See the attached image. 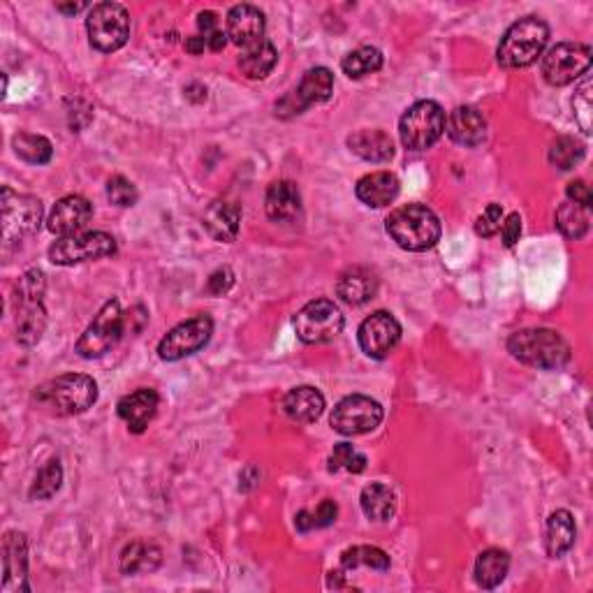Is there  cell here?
I'll return each instance as SVG.
<instances>
[{"mask_svg":"<svg viewBox=\"0 0 593 593\" xmlns=\"http://www.w3.org/2000/svg\"><path fill=\"white\" fill-rule=\"evenodd\" d=\"M265 35V14L255 5H234L228 12V38L237 47H251Z\"/></svg>","mask_w":593,"mask_h":593,"instance_id":"20","label":"cell"},{"mask_svg":"<svg viewBox=\"0 0 593 593\" xmlns=\"http://www.w3.org/2000/svg\"><path fill=\"white\" fill-rule=\"evenodd\" d=\"M510 570V554L505 549H485L475 561V582L482 589H496Z\"/></svg>","mask_w":593,"mask_h":593,"instance_id":"29","label":"cell"},{"mask_svg":"<svg viewBox=\"0 0 593 593\" xmlns=\"http://www.w3.org/2000/svg\"><path fill=\"white\" fill-rule=\"evenodd\" d=\"M380 422H383V406L364 394H350V397L341 399L329 420L332 429L343 436L369 434Z\"/></svg>","mask_w":593,"mask_h":593,"instance_id":"14","label":"cell"},{"mask_svg":"<svg viewBox=\"0 0 593 593\" xmlns=\"http://www.w3.org/2000/svg\"><path fill=\"white\" fill-rule=\"evenodd\" d=\"M204 49H207V40H204V35H193V38L186 40L188 54L200 56V54H204Z\"/></svg>","mask_w":593,"mask_h":593,"instance_id":"50","label":"cell"},{"mask_svg":"<svg viewBox=\"0 0 593 593\" xmlns=\"http://www.w3.org/2000/svg\"><path fill=\"white\" fill-rule=\"evenodd\" d=\"M501 225H503V207L501 204H489V207L482 211V216H478V221H475V232H478L480 237L489 239L501 230Z\"/></svg>","mask_w":593,"mask_h":593,"instance_id":"42","label":"cell"},{"mask_svg":"<svg viewBox=\"0 0 593 593\" xmlns=\"http://www.w3.org/2000/svg\"><path fill=\"white\" fill-rule=\"evenodd\" d=\"M214 334V320L209 316H195L170 329L158 343V355L165 362H179L183 357L195 355L207 346Z\"/></svg>","mask_w":593,"mask_h":593,"instance_id":"13","label":"cell"},{"mask_svg":"<svg viewBox=\"0 0 593 593\" xmlns=\"http://www.w3.org/2000/svg\"><path fill=\"white\" fill-rule=\"evenodd\" d=\"M591 68V47L582 42H561L543 58V77L552 86H568L587 75Z\"/></svg>","mask_w":593,"mask_h":593,"instance_id":"12","label":"cell"},{"mask_svg":"<svg viewBox=\"0 0 593 593\" xmlns=\"http://www.w3.org/2000/svg\"><path fill=\"white\" fill-rule=\"evenodd\" d=\"M283 411L292 422L311 424L318 420L322 411H325V397H322L320 390H316V387L311 385L295 387V390L285 394Z\"/></svg>","mask_w":593,"mask_h":593,"instance_id":"24","label":"cell"},{"mask_svg":"<svg viewBox=\"0 0 593 593\" xmlns=\"http://www.w3.org/2000/svg\"><path fill=\"white\" fill-rule=\"evenodd\" d=\"M366 468V457L357 452L350 443L334 445L332 455H329V471H348V473H362Z\"/></svg>","mask_w":593,"mask_h":593,"instance_id":"39","label":"cell"},{"mask_svg":"<svg viewBox=\"0 0 593 593\" xmlns=\"http://www.w3.org/2000/svg\"><path fill=\"white\" fill-rule=\"evenodd\" d=\"M357 341H360L364 355H369L371 360H385L401 341L399 320L387 311L371 313L360 325Z\"/></svg>","mask_w":593,"mask_h":593,"instance_id":"16","label":"cell"},{"mask_svg":"<svg viewBox=\"0 0 593 593\" xmlns=\"http://www.w3.org/2000/svg\"><path fill=\"white\" fill-rule=\"evenodd\" d=\"M341 568L350 573L355 568H371V570H387L390 568V556L380 547L371 545H357L350 547L341 554Z\"/></svg>","mask_w":593,"mask_h":593,"instance_id":"34","label":"cell"},{"mask_svg":"<svg viewBox=\"0 0 593 593\" xmlns=\"http://www.w3.org/2000/svg\"><path fill=\"white\" fill-rule=\"evenodd\" d=\"M336 295L350 306H362L378 295V276L366 267H353L343 272L336 283Z\"/></svg>","mask_w":593,"mask_h":593,"instance_id":"23","label":"cell"},{"mask_svg":"<svg viewBox=\"0 0 593 593\" xmlns=\"http://www.w3.org/2000/svg\"><path fill=\"white\" fill-rule=\"evenodd\" d=\"M549 40V26L538 17H524L505 31L496 58L503 68H529L543 56Z\"/></svg>","mask_w":593,"mask_h":593,"instance_id":"4","label":"cell"},{"mask_svg":"<svg viewBox=\"0 0 593 593\" xmlns=\"http://www.w3.org/2000/svg\"><path fill=\"white\" fill-rule=\"evenodd\" d=\"M12 146H14V153H17L21 160H26V163H31V165L49 163L51 153H54V146H51V142L47 137L31 135V133L14 135Z\"/></svg>","mask_w":593,"mask_h":593,"instance_id":"36","label":"cell"},{"mask_svg":"<svg viewBox=\"0 0 593 593\" xmlns=\"http://www.w3.org/2000/svg\"><path fill=\"white\" fill-rule=\"evenodd\" d=\"M204 40H207V49H211V51H223L225 45H228V33L216 31V33H211L209 38H204Z\"/></svg>","mask_w":593,"mask_h":593,"instance_id":"49","label":"cell"},{"mask_svg":"<svg viewBox=\"0 0 593 593\" xmlns=\"http://www.w3.org/2000/svg\"><path fill=\"white\" fill-rule=\"evenodd\" d=\"M232 285H234L232 269L223 267V269H218V272H214L209 276L207 292H209V295H214V297H223V295H228Z\"/></svg>","mask_w":593,"mask_h":593,"instance_id":"43","label":"cell"},{"mask_svg":"<svg viewBox=\"0 0 593 593\" xmlns=\"http://www.w3.org/2000/svg\"><path fill=\"white\" fill-rule=\"evenodd\" d=\"M47 281L40 269H31L17 283V341L35 346L47 329V311L42 304Z\"/></svg>","mask_w":593,"mask_h":593,"instance_id":"5","label":"cell"},{"mask_svg":"<svg viewBox=\"0 0 593 593\" xmlns=\"http://www.w3.org/2000/svg\"><path fill=\"white\" fill-rule=\"evenodd\" d=\"M573 109H575V119L577 123H580V128L584 130V133H591V82L587 79L580 89H577L575 98H573Z\"/></svg>","mask_w":593,"mask_h":593,"instance_id":"41","label":"cell"},{"mask_svg":"<svg viewBox=\"0 0 593 593\" xmlns=\"http://www.w3.org/2000/svg\"><path fill=\"white\" fill-rule=\"evenodd\" d=\"M267 216L276 223H288L302 211V195L292 181H274L265 200Z\"/></svg>","mask_w":593,"mask_h":593,"instance_id":"25","label":"cell"},{"mask_svg":"<svg viewBox=\"0 0 593 593\" xmlns=\"http://www.w3.org/2000/svg\"><path fill=\"white\" fill-rule=\"evenodd\" d=\"M383 68V54L376 47H360L341 61V70L346 72L350 79H362L366 75H373Z\"/></svg>","mask_w":593,"mask_h":593,"instance_id":"35","label":"cell"},{"mask_svg":"<svg viewBox=\"0 0 593 593\" xmlns=\"http://www.w3.org/2000/svg\"><path fill=\"white\" fill-rule=\"evenodd\" d=\"M93 218L91 202L82 195H68L58 200L47 218L49 232L56 237H70V234L82 232Z\"/></svg>","mask_w":593,"mask_h":593,"instance_id":"18","label":"cell"},{"mask_svg":"<svg viewBox=\"0 0 593 593\" xmlns=\"http://www.w3.org/2000/svg\"><path fill=\"white\" fill-rule=\"evenodd\" d=\"M568 200L575 202V204H582V207H591V193H589V186L584 183L582 179L577 181H570L568 183Z\"/></svg>","mask_w":593,"mask_h":593,"instance_id":"46","label":"cell"},{"mask_svg":"<svg viewBox=\"0 0 593 593\" xmlns=\"http://www.w3.org/2000/svg\"><path fill=\"white\" fill-rule=\"evenodd\" d=\"M501 228H503V244L508 248H512L519 241V237H522V216L510 214L503 221Z\"/></svg>","mask_w":593,"mask_h":593,"instance_id":"45","label":"cell"},{"mask_svg":"<svg viewBox=\"0 0 593 593\" xmlns=\"http://www.w3.org/2000/svg\"><path fill=\"white\" fill-rule=\"evenodd\" d=\"M116 253V241L107 232H77L70 237H58L49 248V260L54 265L70 267L79 262L102 260Z\"/></svg>","mask_w":593,"mask_h":593,"instance_id":"9","label":"cell"},{"mask_svg":"<svg viewBox=\"0 0 593 593\" xmlns=\"http://www.w3.org/2000/svg\"><path fill=\"white\" fill-rule=\"evenodd\" d=\"M556 228L561 230L563 237L582 239L591 228L589 209L570 200L566 204H561V207L556 209Z\"/></svg>","mask_w":593,"mask_h":593,"instance_id":"33","label":"cell"},{"mask_svg":"<svg viewBox=\"0 0 593 593\" xmlns=\"http://www.w3.org/2000/svg\"><path fill=\"white\" fill-rule=\"evenodd\" d=\"M158 406V392L144 387V390H137L133 394H128V397H123L119 401V406H116V411H119V417L128 424V429L133 431V434H142L151 424L153 417H156Z\"/></svg>","mask_w":593,"mask_h":593,"instance_id":"19","label":"cell"},{"mask_svg":"<svg viewBox=\"0 0 593 593\" xmlns=\"http://www.w3.org/2000/svg\"><path fill=\"white\" fill-rule=\"evenodd\" d=\"M364 515L371 519V522H387V519L394 517V510H397V496L383 482H371L362 489L360 496Z\"/></svg>","mask_w":593,"mask_h":593,"instance_id":"31","label":"cell"},{"mask_svg":"<svg viewBox=\"0 0 593 593\" xmlns=\"http://www.w3.org/2000/svg\"><path fill=\"white\" fill-rule=\"evenodd\" d=\"M445 130H448L452 142L461 146H478L487 137V121L480 109L464 105L450 114V119L445 121Z\"/></svg>","mask_w":593,"mask_h":593,"instance_id":"21","label":"cell"},{"mask_svg":"<svg viewBox=\"0 0 593 593\" xmlns=\"http://www.w3.org/2000/svg\"><path fill=\"white\" fill-rule=\"evenodd\" d=\"M295 332L304 343L318 346V343L334 341L343 329V313L339 306L329 299H313L295 316Z\"/></svg>","mask_w":593,"mask_h":593,"instance_id":"11","label":"cell"},{"mask_svg":"<svg viewBox=\"0 0 593 593\" xmlns=\"http://www.w3.org/2000/svg\"><path fill=\"white\" fill-rule=\"evenodd\" d=\"M582 158H584V146L573 137H559L552 144V149H549V163L561 172L573 170Z\"/></svg>","mask_w":593,"mask_h":593,"instance_id":"38","label":"cell"},{"mask_svg":"<svg viewBox=\"0 0 593 593\" xmlns=\"http://www.w3.org/2000/svg\"><path fill=\"white\" fill-rule=\"evenodd\" d=\"M128 334L126 327V313L121 311L119 299H109V302L98 311L89 329L77 341L75 350L84 360H95L102 357L107 350H112L123 336Z\"/></svg>","mask_w":593,"mask_h":593,"instance_id":"7","label":"cell"},{"mask_svg":"<svg viewBox=\"0 0 593 593\" xmlns=\"http://www.w3.org/2000/svg\"><path fill=\"white\" fill-rule=\"evenodd\" d=\"M86 31L93 49L102 54H112L121 49L130 38V17L128 10L119 3H98L91 7L86 19Z\"/></svg>","mask_w":593,"mask_h":593,"instance_id":"8","label":"cell"},{"mask_svg":"<svg viewBox=\"0 0 593 593\" xmlns=\"http://www.w3.org/2000/svg\"><path fill=\"white\" fill-rule=\"evenodd\" d=\"M387 234L397 241V246L411 253L429 251L441 239V221L424 204H406L394 209L385 221Z\"/></svg>","mask_w":593,"mask_h":593,"instance_id":"3","label":"cell"},{"mask_svg":"<svg viewBox=\"0 0 593 593\" xmlns=\"http://www.w3.org/2000/svg\"><path fill=\"white\" fill-rule=\"evenodd\" d=\"M107 197L116 207H133L137 202V188L126 177H114L107 183Z\"/></svg>","mask_w":593,"mask_h":593,"instance_id":"40","label":"cell"},{"mask_svg":"<svg viewBox=\"0 0 593 593\" xmlns=\"http://www.w3.org/2000/svg\"><path fill=\"white\" fill-rule=\"evenodd\" d=\"M334 91V75L327 68H313L302 77L295 91H290L283 100L276 102V116L290 119L306 112L311 105L327 102Z\"/></svg>","mask_w":593,"mask_h":593,"instance_id":"15","label":"cell"},{"mask_svg":"<svg viewBox=\"0 0 593 593\" xmlns=\"http://www.w3.org/2000/svg\"><path fill=\"white\" fill-rule=\"evenodd\" d=\"M445 133V112L434 100H420L399 121L401 144L411 151H427Z\"/></svg>","mask_w":593,"mask_h":593,"instance_id":"6","label":"cell"},{"mask_svg":"<svg viewBox=\"0 0 593 593\" xmlns=\"http://www.w3.org/2000/svg\"><path fill=\"white\" fill-rule=\"evenodd\" d=\"M348 146L369 163H387L394 158V142L383 130H360L348 137Z\"/></svg>","mask_w":593,"mask_h":593,"instance_id":"27","label":"cell"},{"mask_svg":"<svg viewBox=\"0 0 593 593\" xmlns=\"http://www.w3.org/2000/svg\"><path fill=\"white\" fill-rule=\"evenodd\" d=\"M295 526H297V531H302V533H309L311 529H316V519H313V512H309V510L297 512Z\"/></svg>","mask_w":593,"mask_h":593,"instance_id":"48","label":"cell"},{"mask_svg":"<svg viewBox=\"0 0 593 593\" xmlns=\"http://www.w3.org/2000/svg\"><path fill=\"white\" fill-rule=\"evenodd\" d=\"M276 61V47L262 38L260 42H253L251 47H244L239 56V68L248 79H265L274 70Z\"/></svg>","mask_w":593,"mask_h":593,"instance_id":"30","label":"cell"},{"mask_svg":"<svg viewBox=\"0 0 593 593\" xmlns=\"http://www.w3.org/2000/svg\"><path fill=\"white\" fill-rule=\"evenodd\" d=\"M515 360L543 371H559L570 362V346L559 332L545 327L519 329L508 339Z\"/></svg>","mask_w":593,"mask_h":593,"instance_id":"2","label":"cell"},{"mask_svg":"<svg viewBox=\"0 0 593 593\" xmlns=\"http://www.w3.org/2000/svg\"><path fill=\"white\" fill-rule=\"evenodd\" d=\"M3 239L5 244L31 237L40 230L42 223V202L33 195H19L12 188H3Z\"/></svg>","mask_w":593,"mask_h":593,"instance_id":"10","label":"cell"},{"mask_svg":"<svg viewBox=\"0 0 593 593\" xmlns=\"http://www.w3.org/2000/svg\"><path fill=\"white\" fill-rule=\"evenodd\" d=\"M163 552L160 547L149 543H130L121 554V573L123 575H146L160 568Z\"/></svg>","mask_w":593,"mask_h":593,"instance_id":"32","label":"cell"},{"mask_svg":"<svg viewBox=\"0 0 593 593\" xmlns=\"http://www.w3.org/2000/svg\"><path fill=\"white\" fill-rule=\"evenodd\" d=\"M63 485V466L58 459H49L45 466L40 468V473L35 475L31 485V499L47 501L54 496Z\"/></svg>","mask_w":593,"mask_h":593,"instance_id":"37","label":"cell"},{"mask_svg":"<svg viewBox=\"0 0 593 593\" xmlns=\"http://www.w3.org/2000/svg\"><path fill=\"white\" fill-rule=\"evenodd\" d=\"M577 526L575 517L568 510H556L547 519V533H545V547L552 559H559L575 545Z\"/></svg>","mask_w":593,"mask_h":593,"instance_id":"28","label":"cell"},{"mask_svg":"<svg viewBox=\"0 0 593 593\" xmlns=\"http://www.w3.org/2000/svg\"><path fill=\"white\" fill-rule=\"evenodd\" d=\"M197 28H200V35H204V38H209L211 33L221 31V28H218V14L211 10L200 12L197 14Z\"/></svg>","mask_w":593,"mask_h":593,"instance_id":"47","label":"cell"},{"mask_svg":"<svg viewBox=\"0 0 593 593\" xmlns=\"http://www.w3.org/2000/svg\"><path fill=\"white\" fill-rule=\"evenodd\" d=\"M86 7H89V5H84V3H70V5H56V10L63 12V14H77V12L86 10Z\"/></svg>","mask_w":593,"mask_h":593,"instance_id":"51","label":"cell"},{"mask_svg":"<svg viewBox=\"0 0 593 593\" xmlns=\"http://www.w3.org/2000/svg\"><path fill=\"white\" fill-rule=\"evenodd\" d=\"M336 515H339L336 503L332 499L322 501L316 508V512H313V519H316V529H327V526H332L336 522Z\"/></svg>","mask_w":593,"mask_h":593,"instance_id":"44","label":"cell"},{"mask_svg":"<svg viewBox=\"0 0 593 593\" xmlns=\"http://www.w3.org/2000/svg\"><path fill=\"white\" fill-rule=\"evenodd\" d=\"M3 591L19 593L28 587V545L19 531H7L3 538Z\"/></svg>","mask_w":593,"mask_h":593,"instance_id":"17","label":"cell"},{"mask_svg":"<svg viewBox=\"0 0 593 593\" xmlns=\"http://www.w3.org/2000/svg\"><path fill=\"white\" fill-rule=\"evenodd\" d=\"M355 193L371 209H383L397 200L399 179L392 172H371L357 181Z\"/></svg>","mask_w":593,"mask_h":593,"instance_id":"22","label":"cell"},{"mask_svg":"<svg viewBox=\"0 0 593 593\" xmlns=\"http://www.w3.org/2000/svg\"><path fill=\"white\" fill-rule=\"evenodd\" d=\"M98 401V385L84 373H65L35 390V404L49 415L86 413Z\"/></svg>","mask_w":593,"mask_h":593,"instance_id":"1","label":"cell"},{"mask_svg":"<svg viewBox=\"0 0 593 593\" xmlns=\"http://www.w3.org/2000/svg\"><path fill=\"white\" fill-rule=\"evenodd\" d=\"M202 223L216 241H221V244H230V241L237 239V234H239L241 209L232 202L218 200L207 209Z\"/></svg>","mask_w":593,"mask_h":593,"instance_id":"26","label":"cell"}]
</instances>
